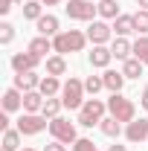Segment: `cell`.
<instances>
[{"label": "cell", "instance_id": "28", "mask_svg": "<svg viewBox=\"0 0 148 151\" xmlns=\"http://www.w3.org/2000/svg\"><path fill=\"white\" fill-rule=\"evenodd\" d=\"M41 15H44V12H41V3H38V0H26V3H23V18L26 20H38Z\"/></svg>", "mask_w": 148, "mask_h": 151}, {"label": "cell", "instance_id": "5", "mask_svg": "<svg viewBox=\"0 0 148 151\" xmlns=\"http://www.w3.org/2000/svg\"><path fill=\"white\" fill-rule=\"evenodd\" d=\"M50 134H52V139L64 142V145H70V142H75V139H78V137H75V125H73V122H67L64 116L50 119Z\"/></svg>", "mask_w": 148, "mask_h": 151}, {"label": "cell", "instance_id": "12", "mask_svg": "<svg viewBox=\"0 0 148 151\" xmlns=\"http://www.w3.org/2000/svg\"><path fill=\"white\" fill-rule=\"evenodd\" d=\"M15 87L23 90V93H29V90H38V87H41V78H38L35 70H32V73H18L15 76Z\"/></svg>", "mask_w": 148, "mask_h": 151}, {"label": "cell", "instance_id": "19", "mask_svg": "<svg viewBox=\"0 0 148 151\" xmlns=\"http://www.w3.org/2000/svg\"><path fill=\"white\" fill-rule=\"evenodd\" d=\"M105 87L111 93H122V84H125V73H116V70H105Z\"/></svg>", "mask_w": 148, "mask_h": 151}, {"label": "cell", "instance_id": "7", "mask_svg": "<svg viewBox=\"0 0 148 151\" xmlns=\"http://www.w3.org/2000/svg\"><path fill=\"white\" fill-rule=\"evenodd\" d=\"M50 122H47V116H38V113H23L18 119V131L26 134V137H35V134H41L44 128H47Z\"/></svg>", "mask_w": 148, "mask_h": 151}, {"label": "cell", "instance_id": "4", "mask_svg": "<svg viewBox=\"0 0 148 151\" xmlns=\"http://www.w3.org/2000/svg\"><path fill=\"white\" fill-rule=\"evenodd\" d=\"M84 81H78V78H70V81H64V87H61V102H64V108H81L87 99H84Z\"/></svg>", "mask_w": 148, "mask_h": 151}, {"label": "cell", "instance_id": "38", "mask_svg": "<svg viewBox=\"0 0 148 151\" xmlns=\"http://www.w3.org/2000/svg\"><path fill=\"white\" fill-rule=\"evenodd\" d=\"M44 6H58V0H41Z\"/></svg>", "mask_w": 148, "mask_h": 151}, {"label": "cell", "instance_id": "31", "mask_svg": "<svg viewBox=\"0 0 148 151\" xmlns=\"http://www.w3.org/2000/svg\"><path fill=\"white\" fill-rule=\"evenodd\" d=\"M15 41V26L12 23H0V44H12Z\"/></svg>", "mask_w": 148, "mask_h": 151}, {"label": "cell", "instance_id": "22", "mask_svg": "<svg viewBox=\"0 0 148 151\" xmlns=\"http://www.w3.org/2000/svg\"><path fill=\"white\" fill-rule=\"evenodd\" d=\"M99 15L108 18V20H116L122 15V12H119V3H116V0H99Z\"/></svg>", "mask_w": 148, "mask_h": 151}, {"label": "cell", "instance_id": "18", "mask_svg": "<svg viewBox=\"0 0 148 151\" xmlns=\"http://www.w3.org/2000/svg\"><path fill=\"white\" fill-rule=\"evenodd\" d=\"M111 58H113V52H111V47H93V52H90V64L93 67H108L111 64Z\"/></svg>", "mask_w": 148, "mask_h": 151}, {"label": "cell", "instance_id": "29", "mask_svg": "<svg viewBox=\"0 0 148 151\" xmlns=\"http://www.w3.org/2000/svg\"><path fill=\"white\" fill-rule=\"evenodd\" d=\"M102 87H105V78H102V76H87V78H84V90L90 96H96Z\"/></svg>", "mask_w": 148, "mask_h": 151}, {"label": "cell", "instance_id": "2", "mask_svg": "<svg viewBox=\"0 0 148 151\" xmlns=\"http://www.w3.org/2000/svg\"><path fill=\"white\" fill-rule=\"evenodd\" d=\"M105 111H108V105L102 102V99H87L81 108H78V125H84V128H93V125H99L102 119H105Z\"/></svg>", "mask_w": 148, "mask_h": 151}, {"label": "cell", "instance_id": "35", "mask_svg": "<svg viewBox=\"0 0 148 151\" xmlns=\"http://www.w3.org/2000/svg\"><path fill=\"white\" fill-rule=\"evenodd\" d=\"M0 128H3V131H9V113H6V111L0 113Z\"/></svg>", "mask_w": 148, "mask_h": 151}, {"label": "cell", "instance_id": "23", "mask_svg": "<svg viewBox=\"0 0 148 151\" xmlns=\"http://www.w3.org/2000/svg\"><path fill=\"white\" fill-rule=\"evenodd\" d=\"M99 128H102L105 137H119V134H122V122H119V119H113V116H105V119L99 122Z\"/></svg>", "mask_w": 148, "mask_h": 151}, {"label": "cell", "instance_id": "16", "mask_svg": "<svg viewBox=\"0 0 148 151\" xmlns=\"http://www.w3.org/2000/svg\"><path fill=\"white\" fill-rule=\"evenodd\" d=\"M111 52H113V58H122V61H128L131 52H134V44H131L128 38H113Z\"/></svg>", "mask_w": 148, "mask_h": 151}, {"label": "cell", "instance_id": "21", "mask_svg": "<svg viewBox=\"0 0 148 151\" xmlns=\"http://www.w3.org/2000/svg\"><path fill=\"white\" fill-rule=\"evenodd\" d=\"M64 108V102L55 99V96H50V99H44V108H41V116H47V119H55L58 113Z\"/></svg>", "mask_w": 148, "mask_h": 151}, {"label": "cell", "instance_id": "33", "mask_svg": "<svg viewBox=\"0 0 148 151\" xmlns=\"http://www.w3.org/2000/svg\"><path fill=\"white\" fill-rule=\"evenodd\" d=\"M44 151H67V148H64V142H58V139H52L50 145H44Z\"/></svg>", "mask_w": 148, "mask_h": 151}, {"label": "cell", "instance_id": "6", "mask_svg": "<svg viewBox=\"0 0 148 151\" xmlns=\"http://www.w3.org/2000/svg\"><path fill=\"white\" fill-rule=\"evenodd\" d=\"M64 12L70 20H93V15H99V6H93L90 0H70Z\"/></svg>", "mask_w": 148, "mask_h": 151}, {"label": "cell", "instance_id": "8", "mask_svg": "<svg viewBox=\"0 0 148 151\" xmlns=\"http://www.w3.org/2000/svg\"><path fill=\"white\" fill-rule=\"evenodd\" d=\"M113 38V26H108L105 20H90L87 26V41H93V47H102Z\"/></svg>", "mask_w": 148, "mask_h": 151}, {"label": "cell", "instance_id": "37", "mask_svg": "<svg viewBox=\"0 0 148 151\" xmlns=\"http://www.w3.org/2000/svg\"><path fill=\"white\" fill-rule=\"evenodd\" d=\"M108 151H128V145H116V142H113V145H111Z\"/></svg>", "mask_w": 148, "mask_h": 151}, {"label": "cell", "instance_id": "36", "mask_svg": "<svg viewBox=\"0 0 148 151\" xmlns=\"http://www.w3.org/2000/svg\"><path fill=\"white\" fill-rule=\"evenodd\" d=\"M142 108L148 111V84H145V90H142Z\"/></svg>", "mask_w": 148, "mask_h": 151}, {"label": "cell", "instance_id": "32", "mask_svg": "<svg viewBox=\"0 0 148 151\" xmlns=\"http://www.w3.org/2000/svg\"><path fill=\"white\" fill-rule=\"evenodd\" d=\"M73 151H99L93 139H75L73 142Z\"/></svg>", "mask_w": 148, "mask_h": 151}, {"label": "cell", "instance_id": "34", "mask_svg": "<svg viewBox=\"0 0 148 151\" xmlns=\"http://www.w3.org/2000/svg\"><path fill=\"white\" fill-rule=\"evenodd\" d=\"M9 9H12V0H0V15H9Z\"/></svg>", "mask_w": 148, "mask_h": 151}, {"label": "cell", "instance_id": "24", "mask_svg": "<svg viewBox=\"0 0 148 151\" xmlns=\"http://www.w3.org/2000/svg\"><path fill=\"white\" fill-rule=\"evenodd\" d=\"M64 73H67V61H64V55L47 58V76H64Z\"/></svg>", "mask_w": 148, "mask_h": 151}, {"label": "cell", "instance_id": "27", "mask_svg": "<svg viewBox=\"0 0 148 151\" xmlns=\"http://www.w3.org/2000/svg\"><path fill=\"white\" fill-rule=\"evenodd\" d=\"M134 58H139L142 64H148V35H139L134 41Z\"/></svg>", "mask_w": 148, "mask_h": 151}, {"label": "cell", "instance_id": "30", "mask_svg": "<svg viewBox=\"0 0 148 151\" xmlns=\"http://www.w3.org/2000/svg\"><path fill=\"white\" fill-rule=\"evenodd\" d=\"M134 23H137V32H139V35H148V12L145 9H139V12L134 15Z\"/></svg>", "mask_w": 148, "mask_h": 151}, {"label": "cell", "instance_id": "25", "mask_svg": "<svg viewBox=\"0 0 148 151\" xmlns=\"http://www.w3.org/2000/svg\"><path fill=\"white\" fill-rule=\"evenodd\" d=\"M142 67H145V64H142L139 58H128V61L122 64V73H125V78H139V76H142Z\"/></svg>", "mask_w": 148, "mask_h": 151}, {"label": "cell", "instance_id": "41", "mask_svg": "<svg viewBox=\"0 0 148 151\" xmlns=\"http://www.w3.org/2000/svg\"><path fill=\"white\" fill-rule=\"evenodd\" d=\"M12 3H20V0H12Z\"/></svg>", "mask_w": 148, "mask_h": 151}, {"label": "cell", "instance_id": "9", "mask_svg": "<svg viewBox=\"0 0 148 151\" xmlns=\"http://www.w3.org/2000/svg\"><path fill=\"white\" fill-rule=\"evenodd\" d=\"M38 61H41V58H38L35 52H29V50H26V52H15V55H12V70H15V73H32L38 67Z\"/></svg>", "mask_w": 148, "mask_h": 151}, {"label": "cell", "instance_id": "11", "mask_svg": "<svg viewBox=\"0 0 148 151\" xmlns=\"http://www.w3.org/2000/svg\"><path fill=\"white\" fill-rule=\"evenodd\" d=\"M35 26H38V35H44V38H55L58 32H61L55 15H41V18L35 20Z\"/></svg>", "mask_w": 148, "mask_h": 151}, {"label": "cell", "instance_id": "17", "mask_svg": "<svg viewBox=\"0 0 148 151\" xmlns=\"http://www.w3.org/2000/svg\"><path fill=\"white\" fill-rule=\"evenodd\" d=\"M29 52H35L38 58H44L47 52H55V50H52V38H44V35L32 38V41H29Z\"/></svg>", "mask_w": 148, "mask_h": 151}, {"label": "cell", "instance_id": "15", "mask_svg": "<svg viewBox=\"0 0 148 151\" xmlns=\"http://www.w3.org/2000/svg\"><path fill=\"white\" fill-rule=\"evenodd\" d=\"M44 99L47 96L41 93V90H29V93H23V111L26 113H38L44 108Z\"/></svg>", "mask_w": 148, "mask_h": 151}, {"label": "cell", "instance_id": "10", "mask_svg": "<svg viewBox=\"0 0 148 151\" xmlns=\"http://www.w3.org/2000/svg\"><path fill=\"white\" fill-rule=\"evenodd\" d=\"M125 139L128 142H148V119H134L128 122V128H125Z\"/></svg>", "mask_w": 148, "mask_h": 151}, {"label": "cell", "instance_id": "20", "mask_svg": "<svg viewBox=\"0 0 148 151\" xmlns=\"http://www.w3.org/2000/svg\"><path fill=\"white\" fill-rule=\"evenodd\" d=\"M61 87H64V84L58 81V76H44V78H41V87H38V90H41V93L50 99V96H58V93H61Z\"/></svg>", "mask_w": 148, "mask_h": 151}, {"label": "cell", "instance_id": "3", "mask_svg": "<svg viewBox=\"0 0 148 151\" xmlns=\"http://www.w3.org/2000/svg\"><path fill=\"white\" fill-rule=\"evenodd\" d=\"M108 111H111L113 119H119V122H134L137 119V108H134V102L125 99L122 93H111L108 99Z\"/></svg>", "mask_w": 148, "mask_h": 151}, {"label": "cell", "instance_id": "14", "mask_svg": "<svg viewBox=\"0 0 148 151\" xmlns=\"http://www.w3.org/2000/svg\"><path fill=\"white\" fill-rule=\"evenodd\" d=\"M113 32L119 38H128L131 32H137V23H134V15H119L113 20Z\"/></svg>", "mask_w": 148, "mask_h": 151}, {"label": "cell", "instance_id": "39", "mask_svg": "<svg viewBox=\"0 0 148 151\" xmlns=\"http://www.w3.org/2000/svg\"><path fill=\"white\" fill-rule=\"evenodd\" d=\"M137 3H139V9H145V12H148V0H137Z\"/></svg>", "mask_w": 148, "mask_h": 151}, {"label": "cell", "instance_id": "13", "mask_svg": "<svg viewBox=\"0 0 148 151\" xmlns=\"http://www.w3.org/2000/svg\"><path fill=\"white\" fill-rule=\"evenodd\" d=\"M18 108H23V90H18V87H9V90L3 93V111L12 113V111H18Z\"/></svg>", "mask_w": 148, "mask_h": 151}, {"label": "cell", "instance_id": "40", "mask_svg": "<svg viewBox=\"0 0 148 151\" xmlns=\"http://www.w3.org/2000/svg\"><path fill=\"white\" fill-rule=\"evenodd\" d=\"M20 151H35V148H20Z\"/></svg>", "mask_w": 148, "mask_h": 151}, {"label": "cell", "instance_id": "26", "mask_svg": "<svg viewBox=\"0 0 148 151\" xmlns=\"http://www.w3.org/2000/svg\"><path fill=\"white\" fill-rule=\"evenodd\" d=\"M3 151H20V131H3Z\"/></svg>", "mask_w": 148, "mask_h": 151}, {"label": "cell", "instance_id": "1", "mask_svg": "<svg viewBox=\"0 0 148 151\" xmlns=\"http://www.w3.org/2000/svg\"><path fill=\"white\" fill-rule=\"evenodd\" d=\"M87 44V35L78 32V29H70V32H58L52 38V50L55 55H67V52H81Z\"/></svg>", "mask_w": 148, "mask_h": 151}]
</instances>
